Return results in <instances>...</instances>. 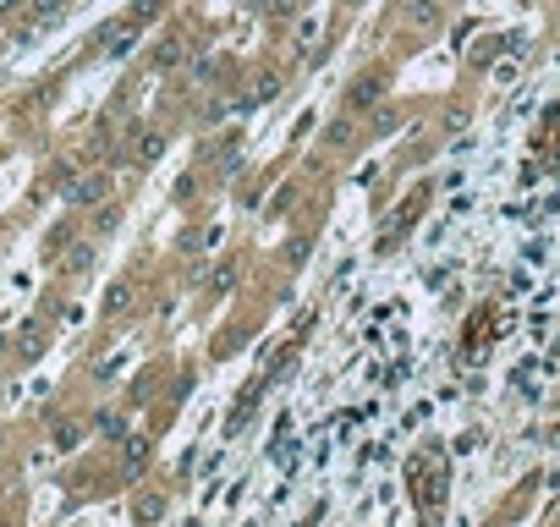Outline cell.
Here are the masks:
<instances>
[{
    "label": "cell",
    "mask_w": 560,
    "mask_h": 527,
    "mask_svg": "<svg viewBox=\"0 0 560 527\" xmlns=\"http://www.w3.org/2000/svg\"><path fill=\"white\" fill-rule=\"evenodd\" d=\"M407 22H412L417 33H429V28L439 22V6L434 0H412V6H407Z\"/></svg>",
    "instance_id": "cell-1"
},
{
    "label": "cell",
    "mask_w": 560,
    "mask_h": 527,
    "mask_svg": "<svg viewBox=\"0 0 560 527\" xmlns=\"http://www.w3.org/2000/svg\"><path fill=\"white\" fill-rule=\"evenodd\" d=\"M132 50H138V17H126L121 28H116V44H110V55L121 61V55H132Z\"/></svg>",
    "instance_id": "cell-2"
},
{
    "label": "cell",
    "mask_w": 560,
    "mask_h": 527,
    "mask_svg": "<svg viewBox=\"0 0 560 527\" xmlns=\"http://www.w3.org/2000/svg\"><path fill=\"white\" fill-rule=\"evenodd\" d=\"M160 148H165V138H160V132H138L132 154H138V160H160Z\"/></svg>",
    "instance_id": "cell-3"
},
{
    "label": "cell",
    "mask_w": 560,
    "mask_h": 527,
    "mask_svg": "<svg viewBox=\"0 0 560 527\" xmlns=\"http://www.w3.org/2000/svg\"><path fill=\"white\" fill-rule=\"evenodd\" d=\"M77 434H83V423H55V440L50 445H55V450H77V445H83Z\"/></svg>",
    "instance_id": "cell-4"
},
{
    "label": "cell",
    "mask_w": 560,
    "mask_h": 527,
    "mask_svg": "<svg viewBox=\"0 0 560 527\" xmlns=\"http://www.w3.org/2000/svg\"><path fill=\"white\" fill-rule=\"evenodd\" d=\"M126 302H132V286H126V280H116V286L104 292V314H121Z\"/></svg>",
    "instance_id": "cell-5"
},
{
    "label": "cell",
    "mask_w": 560,
    "mask_h": 527,
    "mask_svg": "<svg viewBox=\"0 0 560 527\" xmlns=\"http://www.w3.org/2000/svg\"><path fill=\"white\" fill-rule=\"evenodd\" d=\"M176 61H182V39H165L154 50V66H176Z\"/></svg>",
    "instance_id": "cell-6"
},
{
    "label": "cell",
    "mask_w": 560,
    "mask_h": 527,
    "mask_svg": "<svg viewBox=\"0 0 560 527\" xmlns=\"http://www.w3.org/2000/svg\"><path fill=\"white\" fill-rule=\"evenodd\" d=\"M373 99H379V83H368V77H363V83L352 88V105H373Z\"/></svg>",
    "instance_id": "cell-7"
},
{
    "label": "cell",
    "mask_w": 560,
    "mask_h": 527,
    "mask_svg": "<svg viewBox=\"0 0 560 527\" xmlns=\"http://www.w3.org/2000/svg\"><path fill=\"white\" fill-rule=\"evenodd\" d=\"M99 192H104V182H99V176H88L83 187H72V198H77V204H88V198H99Z\"/></svg>",
    "instance_id": "cell-8"
},
{
    "label": "cell",
    "mask_w": 560,
    "mask_h": 527,
    "mask_svg": "<svg viewBox=\"0 0 560 527\" xmlns=\"http://www.w3.org/2000/svg\"><path fill=\"white\" fill-rule=\"evenodd\" d=\"M143 456H148V445H143V440L126 445V462H132V467H143Z\"/></svg>",
    "instance_id": "cell-9"
},
{
    "label": "cell",
    "mask_w": 560,
    "mask_h": 527,
    "mask_svg": "<svg viewBox=\"0 0 560 527\" xmlns=\"http://www.w3.org/2000/svg\"><path fill=\"white\" fill-rule=\"evenodd\" d=\"M39 6H44V11H55V6H66V0H39Z\"/></svg>",
    "instance_id": "cell-10"
}]
</instances>
